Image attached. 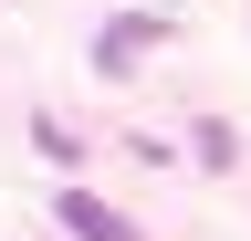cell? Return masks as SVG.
<instances>
[{
    "label": "cell",
    "mask_w": 251,
    "mask_h": 241,
    "mask_svg": "<svg viewBox=\"0 0 251 241\" xmlns=\"http://www.w3.org/2000/svg\"><path fill=\"white\" fill-rule=\"evenodd\" d=\"M157 42H168V21H157V11H115L105 32H94V74H105V84H126Z\"/></svg>",
    "instance_id": "obj_1"
},
{
    "label": "cell",
    "mask_w": 251,
    "mask_h": 241,
    "mask_svg": "<svg viewBox=\"0 0 251 241\" xmlns=\"http://www.w3.org/2000/svg\"><path fill=\"white\" fill-rule=\"evenodd\" d=\"M63 220H74V241H147L136 220H126V210H105L94 189H63Z\"/></svg>",
    "instance_id": "obj_2"
},
{
    "label": "cell",
    "mask_w": 251,
    "mask_h": 241,
    "mask_svg": "<svg viewBox=\"0 0 251 241\" xmlns=\"http://www.w3.org/2000/svg\"><path fill=\"white\" fill-rule=\"evenodd\" d=\"M31 147H42V158H63V168H74V158H84V136H63V126H52V115H31Z\"/></svg>",
    "instance_id": "obj_3"
}]
</instances>
